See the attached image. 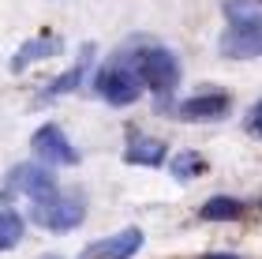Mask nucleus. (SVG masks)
<instances>
[{"instance_id":"1","label":"nucleus","mask_w":262,"mask_h":259,"mask_svg":"<svg viewBox=\"0 0 262 259\" xmlns=\"http://www.w3.org/2000/svg\"><path fill=\"white\" fill-rule=\"evenodd\" d=\"M131 64H135V72H139L142 90H154L161 102L180 83V61H176L169 49H161V45H142V49L131 56Z\"/></svg>"},{"instance_id":"2","label":"nucleus","mask_w":262,"mask_h":259,"mask_svg":"<svg viewBox=\"0 0 262 259\" xmlns=\"http://www.w3.org/2000/svg\"><path fill=\"white\" fill-rule=\"evenodd\" d=\"M94 90H98V98L109 102V105H131V102H139L142 83H139V72H135V64H131V53L127 49H120L98 75H94Z\"/></svg>"},{"instance_id":"3","label":"nucleus","mask_w":262,"mask_h":259,"mask_svg":"<svg viewBox=\"0 0 262 259\" xmlns=\"http://www.w3.org/2000/svg\"><path fill=\"white\" fill-rule=\"evenodd\" d=\"M217 49L229 61H255V56H262V11H255L247 19H232L229 30L221 34Z\"/></svg>"},{"instance_id":"4","label":"nucleus","mask_w":262,"mask_h":259,"mask_svg":"<svg viewBox=\"0 0 262 259\" xmlns=\"http://www.w3.org/2000/svg\"><path fill=\"white\" fill-rule=\"evenodd\" d=\"M30 218L38 222L41 229L68 233V229H79L82 222H86V207H82V199H75V195H49V199H38V203H34Z\"/></svg>"},{"instance_id":"5","label":"nucleus","mask_w":262,"mask_h":259,"mask_svg":"<svg viewBox=\"0 0 262 259\" xmlns=\"http://www.w3.org/2000/svg\"><path fill=\"white\" fill-rule=\"evenodd\" d=\"M30 147H34V154L41 158L45 169H53V166H75V162H79L75 147H71L68 135L60 132V124H41L38 132H34Z\"/></svg>"},{"instance_id":"6","label":"nucleus","mask_w":262,"mask_h":259,"mask_svg":"<svg viewBox=\"0 0 262 259\" xmlns=\"http://www.w3.org/2000/svg\"><path fill=\"white\" fill-rule=\"evenodd\" d=\"M8 192H23V195H30L34 203H38V199L56 195V176H53V169L38 166V162H23V166H15L8 173Z\"/></svg>"},{"instance_id":"7","label":"nucleus","mask_w":262,"mask_h":259,"mask_svg":"<svg viewBox=\"0 0 262 259\" xmlns=\"http://www.w3.org/2000/svg\"><path fill=\"white\" fill-rule=\"evenodd\" d=\"M232 109V98L225 90H206V94H195V98L180 102V121H221L225 113Z\"/></svg>"},{"instance_id":"8","label":"nucleus","mask_w":262,"mask_h":259,"mask_svg":"<svg viewBox=\"0 0 262 259\" xmlns=\"http://www.w3.org/2000/svg\"><path fill=\"white\" fill-rule=\"evenodd\" d=\"M124 162L127 166H161L165 162V143L154 135H139L131 139V147L124 150Z\"/></svg>"},{"instance_id":"9","label":"nucleus","mask_w":262,"mask_h":259,"mask_svg":"<svg viewBox=\"0 0 262 259\" xmlns=\"http://www.w3.org/2000/svg\"><path fill=\"white\" fill-rule=\"evenodd\" d=\"M90 56H94V45H86V49H82V56H79V64H75V68H68V72H64L60 79H53L49 90H45L38 102H49V98H60V94H71V90H75V87L82 83V75H86Z\"/></svg>"},{"instance_id":"10","label":"nucleus","mask_w":262,"mask_h":259,"mask_svg":"<svg viewBox=\"0 0 262 259\" xmlns=\"http://www.w3.org/2000/svg\"><path fill=\"white\" fill-rule=\"evenodd\" d=\"M56 53H60V38H34L27 45H19V53L11 56V72H23L34 61H45V56H56Z\"/></svg>"},{"instance_id":"11","label":"nucleus","mask_w":262,"mask_h":259,"mask_svg":"<svg viewBox=\"0 0 262 259\" xmlns=\"http://www.w3.org/2000/svg\"><path fill=\"white\" fill-rule=\"evenodd\" d=\"M139 248H142V229H124V233H116V237L101 241L98 255L101 259H131Z\"/></svg>"},{"instance_id":"12","label":"nucleus","mask_w":262,"mask_h":259,"mask_svg":"<svg viewBox=\"0 0 262 259\" xmlns=\"http://www.w3.org/2000/svg\"><path fill=\"white\" fill-rule=\"evenodd\" d=\"M240 214H244V203L232 195H213L199 207V218H206V222H236Z\"/></svg>"},{"instance_id":"13","label":"nucleus","mask_w":262,"mask_h":259,"mask_svg":"<svg viewBox=\"0 0 262 259\" xmlns=\"http://www.w3.org/2000/svg\"><path fill=\"white\" fill-rule=\"evenodd\" d=\"M169 169H172L176 181H195L199 173H206V158L199 150H180V154H172Z\"/></svg>"},{"instance_id":"14","label":"nucleus","mask_w":262,"mask_h":259,"mask_svg":"<svg viewBox=\"0 0 262 259\" xmlns=\"http://www.w3.org/2000/svg\"><path fill=\"white\" fill-rule=\"evenodd\" d=\"M23 218L15 214V210H0V252L15 248V244L23 241Z\"/></svg>"},{"instance_id":"15","label":"nucleus","mask_w":262,"mask_h":259,"mask_svg":"<svg viewBox=\"0 0 262 259\" xmlns=\"http://www.w3.org/2000/svg\"><path fill=\"white\" fill-rule=\"evenodd\" d=\"M255 11H258L255 0H225V15H229V23L232 19H247V15H255Z\"/></svg>"},{"instance_id":"16","label":"nucleus","mask_w":262,"mask_h":259,"mask_svg":"<svg viewBox=\"0 0 262 259\" xmlns=\"http://www.w3.org/2000/svg\"><path fill=\"white\" fill-rule=\"evenodd\" d=\"M244 128H247V135H255V139H262V98L247 109V116H244Z\"/></svg>"},{"instance_id":"17","label":"nucleus","mask_w":262,"mask_h":259,"mask_svg":"<svg viewBox=\"0 0 262 259\" xmlns=\"http://www.w3.org/2000/svg\"><path fill=\"white\" fill-rule=\"evenodd\" d=\"M202 259H240V255H229V252H210V255H202Z\"/></svg>"},{"instance_id":"18","label":"nucleus","mask_w":262,"mask_h":259,"mask_svg":"<svg viewBox=\"0 0 262 259\" xmlns=\"http://www.w3.org/2000/svg\"><path fill=\"white\" fill-rule=\"evenodd\" d=\"M41 259H60V255H41Z\"/></svg>"},{"instance_id":"19","label":"nucleus","mask_w":262,"mask_h":259,"mask_svg":"<svg viewBox=\"0 0 262 259\" xmlns=\"http://www.w3.org/2000/svg\"><path fill=\"white\" fill-rule=\"evenodd\" d=\"M258 4H262V0H258Z\"/></svg>"},{"instance_id":"20","label":"nucleus","mask_w":262,"mask_h":259,"mask_svg":"<svg viewBox=\"0 0 262 259\" xmlns=\"http://www.w3.org/2000/svg\"><path fill=\"white\" fill-rule=\"evenodd\" d=\"M258 207H262V203H258Z\"/></svg>"}]
</instances>
